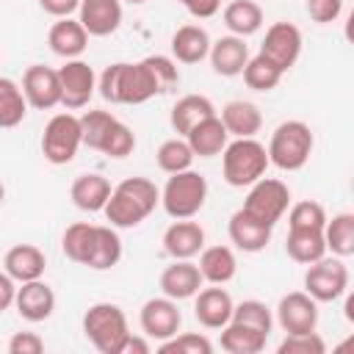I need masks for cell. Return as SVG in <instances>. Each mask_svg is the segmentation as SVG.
I'll list each match as a JSON object with an SVG mask.
<instances>
[{"label":"cell","instance_id":"25","mask_svg":"<svg viewBox=\"0 0 354 354\" xmlns=\"http://www.w3.org/2000/svg\"><path fill=\"white\" fill-rule=\"evenodd\" d=\"M210 33L202 28V25H180L174 33H171V58L177 64H199L207 58L210 53Z\"/></svg>","mask_w":354,"mask_h":354},{"label":"cell","instance_id":"1","mask_svg":"<svg viewBox=\"0 0 354 354\" xmlns=\"http://www.w3.org/2000/svg\"><path fill=\"white\" fill-rule=\"evenodd\" d=\"M160 205V188L149 177H124L113 185L102 213L111 227L130 230L149 218V213Z\"/></svg>","mask_w":354,"mask_h":354},{"label":"cell","instance_id":"36","mask_svg":"<svg viewBox=\"0 0 354 354\" xmlns=\"http://www.w3.org/2000/svg\"><path fill=\"white\" fill-rule=\"evenodd\" d=\"M243 83L252 88V91H274L277 86H279V80H282V69L277 66V64H271L266 55H249V61H246V66H243Z\"/></svg>","mask_w":354,"mask_h":354},{"label":"cell","instance_id":"26","mask_svg":"<svg viewBox=\"0 0 354 354\" xmlns=\"http://www.w3.org/2000/svg\"><path fill=\"white\" fill-rule=\"evenodd\" d=\"M196 268H199V274H202L205 282H210V285H227L238 274V257H235L232 246H224V243L202 246Z\"/></svg>","mask_w":354,"mask_h":354},{"label":"cell","instance_id":"17","mask_svg":"<svg viewBox=\"0 0 354 354\" xmlns=\"http://www.w3.org/2000/svg\"><path fill=\"white\" fill-rule=\"evenodd\" d=\"M271 232L274 227L257 221L254 216H249L243 207L235 210L230 216V224H227V235H230V243L246 254H257L263 252L268 243H271Z\"/></svg>","mask_w":354,"mask_h":354},{"label":"cell","instance_id":"16","mask_svg":"<svg viewBox=\"0 0 354 354\" xmlns=\"http://www.w3.org/2000/svg\"><path fill=\"white\" fill-rule=\"evenodd\" d=\"M122 17H124L122 0H80V8H77V22L86 28L88 36H97V39L116 33L122 25Z\"/></svg>","mask_w":354,"mask_h":354},{"label":"cell","instance_id":"29","mask_svg":"<svg viewBox=\"0 0 354 354\" xmlns=\"http://www.w3.org/2000/svg\"><path fill=\"white\" fill-rule=\"evenodd\" d=\"M183 138L188 141V147L194 149L196 158H216L227 147L230 133H227V127L221 124V119L216 113V116H207L205 122H199L196 127H191Z\"/></svg>","mask_w":354,"mask_h":354},{"label":"cell","instance_id":"14","mask_svg":"<svg viewBox=\"0 0 354 354\" xmlns=\"http://www.w3.org/2000/svg\"><path fill=\"white\" fill-rule=\"evenodd\" d=\"M277 324L285 335L313 332L318 326V301L304 290H290L277 304Z\"/></svg>","mask_w":354,"mask_h":354},{"label":"cell","instance_id":"20","mask_svg":"<svg viewBox=\"0 0 354 354\" xmlns=\"http://www.w3.org/2000/svg\"><path fill=\"white\" fill-rule=\"evenodd\" d=\"M207 58H210V66L216 75L238 77L249 61V44H246V39L227 33V36H218L216 41H210Z\"/></svg>","mask_w":354,"mask_h":354},{"label":"cell","instance_id":"48","mask_svg":"<svg viewBox=\"0 0 354 354\" xmlns=\"http://www.w3.org/2000/svg\"><path fill=\"white\" fill-rule=\"evenodd\" d=\"M183 6L194 19H210L218 14L221 0H183Z\"/></svg>","mask_w":354,"mask_h":354},{"label":"cell","instance_id":"39","mask_svg":"<svg viewBox=\"0 0 354 354\" xmlns=\"http://www.w3.org/2000/svg\"><path fill=\"white\" fill-rule=\"evenodd\" d=\"M230 321H238V324H246V326H254L266 335H271L274 329V313L266 301L260 299H243L238 304H232V318Z\"/></svg>","mask_w":354,"mask_h":354},{"label":"cell","instance_id":"46","mask_svg":"<svg viewBox=\"0 0 354 354\" xmlns=\"http://www.w3.org/2000/svg\"><path fill=\"white\" fill-rule=\"evenodd\" d=\"M343 3L346 0H307V17L318 25L337 22L343 14Z\"/></svg>","mask_w":354,"mask_h":354},{"label":"cell","instance_id":"28","mask_svg":"<svg viewBox=\"0 0 354 354\" xmlns=\"http://www.w3.org/2000/svg\"><path fill=\"white\" fill-rule=\"evenodd\" d=\"M207 116H216V105H213L210 97H205V94H183L171 105L169 122H171V130L177 136H185L191 127H196Z\"/></svg>","mask_w":354,"mask_h":354},{"label":"cell","instance_id":"50","mask_svg":"<svg viewBox=\"0 0 354 354\" xmlns=\"http://www.w3.org/2000/svg\"><path fill=\"white\" fill-rule=\"evenodd\" d=\"M14 296H17V282L6 271H0V313L14 307Z\"/></svg>","mask_w":354,"mask_h":354},{"label":"cell","instance_id":"34","mask_svg":"<svg viewBox=\"0 0 354 354\" xmlns=\"http://www.w3.org/2000/svg\"><path fill=\"white\" fill-rule=\"evenodd\" d=\"M28 116V100L22 94V86L6 75H0V127L11 130L22 124Z\"/></svg>","mask_w":354,"mask_h":354},{"label":"cell","instance_id":"9","mask_svg":"<svg viewBox=\"0 0 354 354\" xmlns=\"http://www.w3.org/2000/svg\"><path fill=\"white\" fill-rule=\"evenodd\" d=\"M304 293H310L318 304L337 301L340 296L348 293V268L343 257H321L307 266L304 271Z\"/></svg>","mask_w":354,"mask_h":354},{"label":"cell","instance_id":"42","mask_svg":"<svg viewBox=\"0 0 354 354\" xmlns=\"http://www.w3.org/2000/svg\"><path fill=\"white\" fill-rule=\"evenodd\" d=\"M326 218L324 205L313 199H301L288 207V230H324Z\"/></svg>","mask_w":354,"mask_h":354},{"label":"cell","instance_id":"53","mask_svg":"<svg viewBox=\"0 0 354 354\" xmlns=\"http://www.w3.org/2000/svg\"><path fill=\"white\" fill-rule=\"evenodd\" d=\"M122 3H130V6H141V3H147V0H122Z\"/></svg>","mask_w":354,"mask_h":354},{"label":"cell","instance_id":"7","mask_svg":"<svg viewBox=\"0 0 354 354\" xmlns=\"http://www.w3.org/2000/svg\"><path fill=\"white\" fill-rule=\"evenodd\" d=\"M80 147H83L80 116H75L69 111L50 116V122L44 124V133H41V155H44V160L53 163V166L72 163Z\"/></svg>","mask_w":354,"mask_h":354},{"label":"cell","instance_id":"22","mask_svg":"<svg viewBox=\"0 0 354 354\" xmlns=\"http://www.w3.org/2000/svg\"><path fill=\"white\" fill-rule=\"evenodd\" d=\"M88 33H86V28L77 22V19H72V17H61V19H55L53 25H50V30H47V44H50V50L58 55V58H64V61H69V58H80L83 53H86V47H88Z\"/></svg>","mask_w":354,"mask_h":354},{"label":"cell","instance_id":"51","mask_svg":"<svg viewBox=\"0 0 354 354\" xmlns=\"http://www.w3.org/2000/svg\"><path fill=\"white\" fill-rule=\"evenodd\" d=\"M149 351H152L149 337H147V335L138 337V335H133V332H130V337L124 340V348H122V354H149Z\"/></svg>","mask_w":354,"mask_h":354},{"label":"cell","instance_id":"24","mask_svg":"<svg viewBox=\"0 0 354 354\" xmlns=\"http://www.w3.org/2000/svg\"><path fill=\"white\" fill-rule=\"evenodd\" d=\"M113 185L108 183V177L97 174V171H86V174H77L69 185V199L77 210H86V213H102L108 196H111Z\"/></svg>","mask_w":354,"mask_h":354},{"label":"cell","instance_id":"8","mask_svg":"<svg viewBox=\"0 0 354 354\" xmlns=\"http://www.w3.org/2000/svg\"><path fill=\"white\" fill-rule=\"evenodd\" d=\"M288 207H290V188L282 180L266 174L249 185L243 199V210L268 227H277V221H282Z\"/></svg>","mask_w":354,"mask_h":354},{"label":"cell","instance_id":"54","mask_svg":"<svg viewBox=\"0 0 354 354\" xmlns=\"http://www.w3.org/2000/svg\"><path fill=\"white\" fill-rule=\"evenodd\" d=\"M177 3H183V0H177Z\"/></svg>","mask_w":354,"mask_h":354},{"label":"cell","instance_id":"47","mask_svg":"<svg viewBox=\"0 0 354 354\" xmlns=\"http://www.w3.org/2000/svg\"><path fill=\"white\" fill-rule=\"evenodd\" d=\"M6 348H8V354H41L44 340L36 332H14Z\"/></svg>","mask_w":354,"mask_h":354},{"label":"cell","instance_id":"19","mask_svg":"<svg viewBox=\"0 0 354 354\" xmlns=\"http://www.w3.org/2000/svg\"><path fill=\"white\" fill-rule=\"evenodd\" d=\"M160 293L174 299V301H185V299H194L199 293V288L205 285L196 263L191 260H174L171 266H166L160 271Z\"/></svg>","mask_w":354,"mask_h":354},{"label":"cell","instance_id":"40","mask_svg":"<svg viewBox=\"0 0 354 354\" xmlns=\"http://www.w3.org/2000/svg\"><path fill=\"white\" fill-rule=\"evenodd\" d=\"M141 61H144V66H147V72H149V77H152V83L158 88V97L160 94H169L171 88H177L180 69H177V61L174 58H169V55H147Z\"/></svg>","mask_w":354,"mask_h":354},{"label":"cell","instance_id":"35","mask_svg":"<svg viewBox=\"0 0 354 354\" xmlns=\"http://www.w3.org/2000/svg\"><path fill=\"white\" fill-rule=\"evenodd\" d=\"M324 243H326V252H332L335 257H351L354 254V213H337L326 218Z\"/></svg>","mask_w":354,"mask_h":354},{"label":"cell","instance_id":"10","mask_svg":"<svg viewBox=\"0 0 354 354\" xmlns=\"http://www.w3.org/2000/svg\"><path fill=\"white\" fill-rule=\"evenodd\" d=\"M58 83H61V105L66 111H77V108H86L88 100L94 97L97 72L83 58H69L58 69Z\"/></svg>","mask_w":354,"mask_h":354},{"label":"cell","instance_id":"32","mask_svg":"<svg viewBox=\"0 0 354 354\" xmlns=\"http://www.w3.org/2000/svg\"><path fill=\"white\" fill-rule=\"evenodd\" d=\"M221 19L232 36L246 39L263 28V8L254 0H232V3H227Z\"/></svg>","mask_w":354,"mask_h":354},{"label":"cell","instance_id":"3","mask_svg":"<svg viewBox=\"0 0 354 354\" xmlns=\"http://www.w3.org/2000/svg\"><path fill=\"white\" fill-rule=\"evenodd\" d=\"M313 147H315V136H313L310 124L301 119H288L274 127L266 152H268L271 166H277L282 171H299L307 166Z\"/></svg>","mask_w":354,"mask_h":354},{"label":"cell","instance_id":"49","mask_svg":"<svg viewBox=\"0 0 354 354\" xmlns=\"http://www.w3.org/2000/svg\"><path fill=\"white\" fill-rule=\"evenodd\" d=\"M41 11L61 19V17H72L77 8H80V0H39Z\"/></svg>","mask_w":354,"mask_h":354},{"label":"cell","instance_id":"44","mask_svg":"<svg viewBox=\"0 0 354 354\" xmlns=\"http://www.w3.org/2000/svg\"><path fill=\"white\" fill-rule=\"evenodd\" d=\"M133 149H136V133H133L122 119H116V122H113V127L108 130V136H105V141H102L100 152H102V155H108V158L122 160V158L133 155Z\"/></svg>","mask_w":354,"mask_h":354},{"label":"cell","instance_id":"41","mask_svg":"<svg viewBox=\"0 0 354 354\" xmlns=\"http://www.w3.org/2000/svg\"><path fill=\"white\" fill-rule=\"evenodd\" d=\"M113 122H116V116H113L111 111H86V113L80 116L83 147L97 149V152H100V147H102V141H105L108 130L113 127Z\"/></svg>","mask_w":354,"mask_h":354},{"label":"cell","instance_id":"33","mask_svg":"<svg viewBox=\"0 0 354 354\" xmlns=\"http://www.w3.org/2000/svg\"><path fill=\"white\" fill-rule=\"evenodd\" d=\"M285 252L293 263L299 266H310L315 260H321L326 254V243H324V230H288L285 238Z\"/></svg>","mask_w":354,"mask_h":354},{"label":"cell","instance_id":"12","mask_svg":"<svg viewBox=\"0 0 354 354\" xmlns=\"http://www.w3.org/2000/svg\"><path fill=\"white\" fill-rule=\"evenodd\" d=\"M301 44H304L301 30L293 22H274V25H268V30L263 36L260 55H266L271 64H277L282 72H288L299 61Z\"/></svg>","mask_w":354,"mask_h":354},{"label":"cell","instance_id":"30","mask_svg":"<svg viewBox=\"0 0 354 354\" xmlns=\"http://www.w3.org/2000/svg\"><path fill=\"white\" fill-rule=\"evenodd\" d=\"M122 260V238L116 227L111 224H97L94 227V243L86 260V268L91 271H108Z\"/></svg>","mask_w":354,"mask_h":354},{"label":"cell","instance_id":"23","mask_svg":"<svg viewBox=\"0 0 354 354\" xmlns=\"http://www.w3.org/2000/svg\"><path fill=\"white\" fill-rule=\"evenodd\" d=\"M44 268H47V257L33 243H17L3 257V271L17 285L19 282H30V279H41L44 277Z\"/></svg>","mask_w":354,"mask_h":354},{"label":"cell","instance_id":"2","mask_svg":"<svg viewBox=\"0 0 354 354\" xmlns=\"http://www.w3.org/2000/svg\"><path fill=\"white\" fill-rule=\"evenodd\" d=\"M97 91L111 105H141L152 97H158V88L144 66V61L127 64L116 61L105 66V72L97 77Z\"/></svg>","mask_w":354,"mask_h":354},{"label":"cell","instance_id":"15","mask_svg":"<svg viewBox=\"0 0 354 354\" xmlns=\"http://www.w3.org/2000/svg\"><path fill=\"white\" fill-rule=\"evenodd\" d=\"M14 307H17L19 318H25L30 324H41L55 313V290L44 279L19 282L17 296H14Z\"/></svg>","mask_w":354,"mask_h":354},{"label":"cell","instance_id":"13","mask_svg":"<svg viewBox=\"0 0 354 354\" xmlns=\"http://www.w3.org/2000/svg\"><path fill=\"white\" fill-rule=\"evenodd\" d=\"M19 86H22V94H25V100H28V108L50 111V108L61 105L58 69H53V66H44V64L28 66Z\"/></svg>","mask_w":354,"mask_h":354},{"label":"cell","instance_id":"4","mask_svg":"<svg viewBox=\"0 0 354 354\" xmlns=\"http://www.w3.org/2000/svg\"><path fill=\"white\" fill-rule=\"evenodd\" d=\"M83 335L100 354H122L124 340L130 337L127 315L113 301H97L83 313Z\"/></svg>","mask_w":354,"mask_h":354},{"label":"cell","instance_id":"43","mask_svg":"<svg viewBox=\"0 0 354 354\" xmlns=\"http://www.w3.org/2000/svg\"><path fill=\"white\" fill-rule=\"evenodd\" d=\"M158 351L160 354H210L213 343L199 332H177L169 340H160Z\"/></svg>","mask_w":354,"mask_h":354},{"label":"cell","instance_id":"37","mask_svg":"<svg viewBox=\"0 0 354 354\" xmlns=\"http://www.w3.org/2000/svg\"><path fill=\"white\" fill-rule=\"evenodd\" d=\"M194 149L188 147V141L183 136H174V138H166L158 152H155V160H158V169L166 171V174H177V171H185L194 166Z\"/></svg>","mask_w":354,"mask_h":354},{"label":"cell","instance_id":"31","mask_svg":"<svg viewBox=\"0 0 354 354\" xmlns=\"http://www.w3.org/2000/svg\"><path fill=\"white\" fill-rule=\"evenodd\" d=\"M266 340L268 335L254 329V326H246V324H238V321H230L221 326V348L227 354H260L266 348Z\"/></svg>","mask_w":354,"mask_h":354},{"label":"cell","instance_id":"11","mask_svg":"<svg viewBox=\"0 0 354 354\" xmlns=\"http://www.w3.org/2000/svg\"><path fill=\"white\" fill-rule=\"evenodd\" d=\"M138 324H141V332L149 337V340H169L171 335L180 332L183 326V313L177 307L174 299L169 296H155V299H147L141 304V313H138Z\"/></svg>","mask_w":354,"mask_h":354},{"label":"cell","instance_id":"21","mask_svg":"<svg viewBox=\"0 0 354 354\" xmlns=\"http://www.w3.org/2000/svg\"><path fill=\"white\" fill-rule=\"evenodd\" d=\"M232 296L221 285L199 288V293L194 296V315L205 329H221L232 318Z\"/></svg>","mask_w":354,"mask_h":354},{"label":"cell","instance_id":"38","mask_svg":"<svg viewBox=\"0 0 354 354\" xmlns=\"http://www.w3.org/2000/svg\"><path fill=\"white\" fill-rule=\"evenodd\" d=\"M94 227L97 224H88V221H75L64 230L61 235V249L64 254L77 263V266H86L88 260V252H91V243H94Z\"/></svg>","mask_w":354,"mask_h":354},{"label":"cell","instance_id":"45","mask_svg":"<svg viewBox=\"0 0 354 354\" xmlns=\"http://www.w3.org/2000/svg\"><path fill=\"white\" fill-rule=\"evenodd\" d=\"M279 354H324L326 343L324 337L313 329V332H296V335H285V340L277 348Z\"/></svg>","mask_w":354,"mask_h":354},{"label":"cell","instance_id":"52","mask_svg":"<svg viewBox=\"0 0 354 354\" xmlns=\"http://www.w3.org/2000/svg\"><path fill=\"white\" fill-rule=\"evenodd\" d=\"M3 202H6V185L0 183V205H3Z\"/></svg>","mask_w":354,"mask_h":354},{"label":"cell","instance_id":"27","mask_svg":"<svg viewBox=\"0 0 354 354\" xmlns=\"http://www.w3.org/2000/svg\"><path fill=\"white\" fill-rule=\"evenodd\" d=\"M221 124L232 138H254L263 127V113L254 102L249 100H230L221 108Z\"/></svg>","mask_w":354,"mask_h":354},{"label":"cell","instance_id":"5","mask_svg":"<svg viewBox=\"0 0 354 354\" xmlns=\"http://www.w3.org/2000/svg\"><path fill=\"white\" fill-rule=\"evenodd\" d=\"M268 152L257 138H232L221 149V177L232 188H249L268 171Z\"/></svg>","mask_w":354,"mask_h":354},{"label":"cell","instance_id":"6","mask_svg":"<svg viewBox=\"0 0 354 354\" xmlns=\"http://www.w3.org/2000/svg\"><path fill=\"white\" fill-rule=\"evenodd\" d=\"M205 202H207V180L194 169L169 174L160 191V205L171 218H194L205 207Z\"/></svg>","mask_w":354,"mask_h":354},{"label":"cell","instance_id":"18","mask_svg":"<svg viewBox=\"0 0 354 354\" xmlns=\"http://www.w3.org/2000/svg\"><path fill=\"white\" fill-rule=\"evenodd\" d=\"M205 246V230L194 218H174L163 232V252L171 260H191Z\"/></svg>","mask_w":354,"mask_h":354}]
</instances>
